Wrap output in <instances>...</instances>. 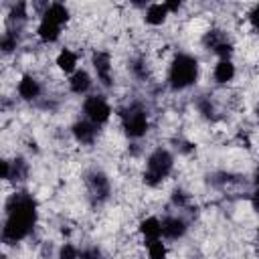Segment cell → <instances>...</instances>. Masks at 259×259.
<instances>
[{"label": "cell", "mask_w": 259, "mask_h": 259, "mask_svg": "<svg viewBox=\"0 0 259 259\" xmlns=\"http://www.w3.org/2000/svg\"><path fill=\"white\" fill-rule=\"evenodd\" d=\"M85 182H87V188H89L91 196L97 198V200H105V198L109 196V192H111L109 178H107L103 172H99V170L89 172V174L85 176Z\"/></svg>", "instance_id": "cell-7"}, {"label": "cell", "mask_w": 259, "mask_h": 259, "mask_svg": "<svg viewBox=\"0 0 259 259\" xmlns=\"http://www.w3.org/2000/svg\"><path fill=\"white\" fill-rule=\"evenodd\" d=\"M16 45H18V36L14 34V30H6V32L2 34V40H0L2 53H4V55L12 53V51L16 49Z\"/></svg>", "instance_id": "cell-20"}, {"label": "cell", "mask_w": 259, "mask_h": 259, "mask_svg": "<svg viewBox=\"0 0 259 259\" xmlns=\"http://www.w3.org/2000/svg\"><path fill=\"white\" fill-rule=\"evenodd\" d=\"M164 4H166V8H168L170 14H174V12H178L182 8V2L180 0H170V2H164Z\"/></svg>", "instance_id": "cell-26"}, {"label": "cell", "mask_w": 259, "mask_h": 259, "mask_svg": "<svg viewBox=\"0 0 259 259\" xmlns=\"http://www.w3.org/2000/svg\"><path fill=\"white\" fill-rule=\"evenodd\" d=\"M61 30H63V26H61V24L51 22V20H47V18H40V22H38V26H36V36H38L42 42H47V45H49V42L59 40Z\"/></svg>", "instance_id": "cell-17"}, {"label": "cell", "mask_w": 259, "mask_h": 259, "mask_svg": "<svg viewBox=\"0 0 259 259\" xmlns=\"http://www.w3.org/2000/svg\"><path fill=\"white\" fill-rule=\"evenodd\" d=\"M16 93H18V97L24 99V101H34V99L40 97L42 85H40V81H38L34 75L26 73V75L20 77V81H18V85H16Z\"/></svg>", "instance_id": "cell-10"}, {"label": "cell", "mask_w": 259, "mask_h": 259, "mask_svg": "<svg viewBox=\"0 0 259 259\" xmlns=\"http://www.w3.org/2000/svg\"><path fill=\"white\" fill-rule=\"evenodd\" d=\"M235 75H237V69L231 59L217 61V65L212 67V79L217 85H229L235 79Z\"/></svg>", "instance_id": "cell-14"}, {"label": "cell", "mask_w": 259, "mask_h": 259, "mask_svg": "<svg viewBox=\"0 0 259 259\" xmlns=\"http://www.w3.org/2000/svg\"><path fill=\"white\" fill-rule=\"evenodd\" d=\"M257 235H259V227H257Z\"/></svg>", "instance_id": "cell-31"}, {"label": "cell", "mask_w": 259, "mask_h": 259, "mask_svg": "<svg viewBox=\"0 0 259 259\" xmlns=\"http://www.w3.org/2000/svg\"><path fill=\"white\" fill-rule=\"evenodd\" d=\"M198 61L196 57L188 55V53H178L172 57L170 67H168V85L174 91H184L188 87H192L198 79Z\"/></svg>", "instance_id": "cell-2"}, {"label": "cell", "mask_w": 259, "mask_h": 259, "mask_svg": "<svg viewBox=\"0 0 259 259\" xmlns=\"http://www.w3.org/2000/svg\"><path fill=\"white\" fill-rule=\"evenodd\" d=\"M146 255L148 259H168V245L162 239L152 241L146 245Z\"/></svg>", "instance_id": "cell-18"}, {"label": "cell", "mask_w": 259, "mask_h": 259, "mask_svg": "<svg viewBox=\"0 0 259 259\" xmlns=\"http://www.w3.org/2000/svg\"><path fill=\"white\" fill-rule=\"evenodd\" d=\"M91 65L95 71V77L99 79V83L103 87H111L113 85V61L111 55L107 51H95L91 55Z\"/></svg>", "instance_id": "cell-6"}, {"label": "cell", "mask_w": 259, "mask_h": 259, "mask_svg": "<svg viewBox=\"0 0 259 259\" xmlns=\"http://www.w3.org/2000/svg\"><path fill=\"white\" fill-rule=\"evenodd\" d=\"M26 172H28V166L22 158H14L10 162V178L8 180H24L26 178Z\"/></svg>", "instance_id": "cell-19"}, {"label": "cell", "mask_w": 259, "mask_h": 259, "mask_svg": "<svg viewBox=\"0 0 259 259\" xmlns=\"http://www.w3.org/2000/svg\"><path fill=\"white\" fill-rule=\"evenodd\" d=\"M170 200H172V204H174V206L184 208V206L188 204V194H186L182 188H176V190L170 194Z\"/></svg>", "instance_id": "cell-23"}, {"label": "cell", "mask_w": 259, "mask_h": 259, "mask_svg": "<svg viewBox=\"0 0 259 259\" xmlns=\"http://www.w3.org/2000/svg\"><path fill=\"white\" fill-rule=\"evenodd\" d=\"M257 117H259V105H257Z\"/></svg>", "instance_id": "cell-30"}, {"label": "cell", "mask_w": 259, "mask_h": 259, "mask_svg": "<svg viewBox=\"0 0 259 259\" xmlns=\"http://www.w3.org/2000/svg\"><path fill=\"white\" fill-rule=\"evenodd\" d=\"M188 223L178 214H168L162 219V237L168 241H178L186 235Z\"/></svg>", "instance_id": "cell-9"}, {"label": "cell", "mask_w": 259, "mask_h": 259, "mask_svg": "<svg viewBox=\"0 0 259 259\" xmlns=\"http://www.w3.org/2000/svg\"><path fill=\"white\" fill-rule=\"evenodd\" d=\"M168 16H170V12H168L164 2L148 4L146 10H144V22L150 24V26H162L168 20Z\"/></svg>", "instance_id": "cell-12"}, {"label": "cell", "mask_w": 259, "mask_h": 259, "mask_svg": "<svg viewBox=\"0 0 259 259\" xmlns=\"http://www.w3.org/2000/svg\"><path fill=\"white\" fill-rule=\"evenodd\" d=\"M174 168V156L170 154V150L166 148H156L154 152H150V156L146 158V168H144V184L146 186H160L172 172Z\"/></svg>", "instance_id": "cell-3"}, {"label": "cell", "mask_w": 259, "mask_h": 259, "mask_svg": "<svg viewBox=\"0 0 259 259\" xmlns=\"http://www.w3.org/2000/svg\"><path fill=\"white\" fill-rule=\"evenodd\" d=\"M36 202L32 196L24 192H14L6 202V219L2 227V241L6 245L18 243L24 237H28L36 225Z\"/></svg>", "instance_id": "cell-1"}, {"label": "cell", "mask_w": 259, "mask_h": 259, "mask_svg": "<svg viewBox=\"0 0 259 259\" xmlns=\"http://www.w3.org/2000/svg\"><path fill=\"white\" fill-rule=\"evenodd\" d=\"M119 119H121L123 134L132 140L144 138L150 130V115L142 103H130L127 107H123L119 113Z\"/></svg>", "instance_id": "cell-4"}, {"label": "cell", "mask_w": 259, "mask_h": 259, "mask_svg": "<svg viewBox=\"0 0 259 259\" xmlns=\"http://www.w3.org/2000/svg\"><path fill=\"white\" fill-rule=\"evenodd\" d=\"M251 204H253L255 210H259V190H257V188H255V192L251 194Z\"/></svg>", "instance_id": "cell-28"}, {"label": "cell", "mask_w": 259, "mask_h": 259, "mask_svg": "<svg viewBox=\"0 0 259 259\" xmlns=\"http://www.w3.org/2000/svg\"><path fill=\"white\" fill-rule=\"evenodd\" d=\"M28 16V4L26 2H16L12 8H10V18L20 22V20H26Z\"/></svg>", "instance_id": "cell-22"}, {"label": "cell", "mask_w": 259, "mask_h": 259, "mask_svg": "<svg viewBox=\"0 0 259 259\" xmlns=\"http://www.w3.org/2000/svg\"><path fill=\"white\" fill-rule=\"evenodd\" d=\"M69 89H71V93H75V95H85L89 89H91V85H93V77L85 71V69H77L71 77H69Z\"/></svg>", "instance_id": "cell-15"}, {"label": "cell", "mask_w": 259, "mask_h": 259, "mask_svg": "<svg viewBox=\"0 0 259 259\" xmlns=\"http://www.w3.org/2000/svg\"><path fill=\"white\" fill-rule=\"evenodd\" d=\"M0 164H2V178L8 180L10 178V160H2Z\"/></svg>", "instance_id": "cell-27"}, {"label": "cell", "mask_w": 259, "mask_h": 259, "mask_svg": "<svg viewBox=\"0 0 259 259\" xmlns=\"http://www.w3.org/2000/svg\"><path fill=\"white\" fill-rule=\"evenodd\" d=\"M81 109H83V117L89 119V121L95 123V125L107 123L109 117H111V113H113L111 103H109L103 95H87V97L83 99Z\"/></svg>", "instance_id": "cell-5"}, {"label": "cell", "mask_w": 259, "mask_h": 259, "mask_svg": "<svg viewBox=\"0 0 259 259\" xmlns=\"http://www.w3.org/2000/svg\"><path fill=\"white\" fill-rule=\"evenodd\" d=\"M255 186H257V190H259V168H257V172H255Z\"/></svg>", "instance_id": "cell-29"}, {"label": "cell", "mask_w": 259, "mask_h": 259, "mask_svg": "<svg viewBox=\"0 0 259 259\" xmlns=\"http://www.w3.org/2000/svg\"><path fill=\"white\" fill-rule=\"evenodd\" d=\"M79 259H103V253L99 247L91 245V247H83L79 251Z\"/></svg>", "instance_id": "cell-24"}, {"label": "cell", "mask_w": 259, "mask_h": 259, "mask_svg": "<svg viewBox=\"0 0 259 259\" xmlns=\"http://www.w3.org/2000/svg\"><path fill=\"white\" fill-rule=\"evenodd\" d=\"M138 233L146 245L152 241H158L162 239V221L158 217H144L138 225Z\"/></svg>", "instance_id": "cell-11"}, {"label": "cell", "mask_w": 259, "mask_h": 259, "mask_svg": "<svg viewBox=\"0 0 259 259\" xmlns=\"http://www.w3.org/2000/svg\"><path fill=\"white\" fill-rule=\"evenodd\" d=\"M249 22H251V26H253L255 30H259V4H255V6L251 8V12H249Z\"/></svg>", "instance_id": "cell-25"}, {"label": "cell", "mask_w": 259, "mask_h": 259, "mask_svg": "<svg viewBox=\"0 0 259 259\" xmlns=\"http://www.w3.org/2000/svg\"><path fill=\"white\" fill-rule=\"evenodd\" d=\"M55 65H57V69L61 71V73H65V75H73L79 67V55L75 53V51H71V49H61L59 51V55H57V59H55Z\"/></svg>", "instance_id": "cell-13"}, {"label": "cell", "mask_w": 259, "mask_h": 259, "mask_svg": "<svg viewBox=\"0 0 259 259\" xmlns=\"http://www.w3.org/2000/svg\"><path fill=\"white\" fill-rule=\"evenodd\" d=\"M40 18H47V20H51V22H57V24L65 26V24L69 22V18H71V12H69V8H67L65 4L53 2V4H47V6H45Z\"/></svg>", "instance_id": "cell-16"}, {"label": "cell", "mask_w": 259, "mask_h": 259, "mask_svg": "<svg viewBox=\"0 0 259 259\" xmlns=\"http://www.w3.org/2000/svg\"><path fill=\"white\" fill-rule=\"evenodd\" d=\"M79 247H75L73 243H63L57 251V259H79Z\"/></svg>", "instance_id": "cell-21"}, {"label": "cell", "mask_w": 259, "mask_h": 259, "mask_svg": "<svg viewBox=\"0 0 259 259\" xmlns=\"http://www.w3.org/2000/svg\"><path fill=\"white\" fill-rule=\"evenodd\" d=\"M71 134H73V138L79 142V144H83V146H91V144H95V140H97V134H99V125H95V123H91L89 119H77L73 125H71Z\"/></svg>", "instance_id": "cell-8"}]
</instances>
